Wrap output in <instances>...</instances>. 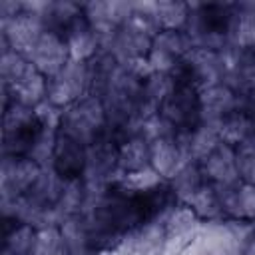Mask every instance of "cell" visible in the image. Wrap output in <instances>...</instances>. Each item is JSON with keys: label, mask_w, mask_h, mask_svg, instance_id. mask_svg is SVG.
<instances>
[{"label": "cell", "mask_w": 255, "mask_h": 255, "mask_svg": "<svg viewBox=\"0 0 255 255\" xmlns=\"http://www.w3.org/2000/svg\"><path fill=\"white\" fill-rule=\"evenodd\" d=\"M201 219L187 205H173L163 213L165 225V255H181V251L191 243L197 229L201 227Z\"/></svg>", "instance_id": "obj_9"}, {"label": "cell", "mask_w": 255, "mask_h": 255, "mask_svg": "<svg viewBox=\"0 0 255 255\" xmlns=\"http://www.w3.org/2000/svg\"><path fill=\"white\" fill-rule=\"evenodd\" d=\"M201 173L207 183L211 185H231L239 181L237 171V159H235V147L221 141L201 163Z\"/></svg>", "instance_id": "obj_14"}, {"label": "cell", "mask_w": 255, "mask_h": 255, "mask_svg": "<svg viewBox=\"0 0 255 255\" xmlns=\"http://www.w3.org/2000/svg\"><path fill=\"white\" fill-rule=\"evenodd\" d=\"M66 44H68V52H70V60H78V62H90L98 52H100V40L94 32V28L90 26L86 14H82L76 24L68 30V34L64 36Z\"/></svg>", "instance_id": "obj_19"}, {"label": "cell", "mask_w": 255, "mask_h": 255, "mask_svg": "<svg viewBox=\"0 0 255 255\" xmlns=\"http://www.w3.org/2000/svg\"><path fill=\"white\" fill-rule=\"evenodd\" d=\"M66 181L68 179H64L52 165H44L40 175H38V179H36V183L28 191V195L32 199H36L38 203H42V205L54 207L58 203L64 187H66Z\"/></svg>", "instance_id": "obj_23"}, {"label": "cell", "mask_w": 255, "mask_h": 255, "mask_svg": "<svg viewBox=\"0 0 255 255\" xmlns=\"http://www.w3.org/2000/svg\"><path fill=\"white\" fill-rule=\"evenodd\" d=\"M237 14V4H189V18L183 32L193 48L219 52L229 46V32Z\"/></svg>", "instance_id": "obj_1"}, {"label": "cell", "mask_w": 255, "mask_h": 255, "mask_svg": "<svg viewBox=\"0 0 255 255\" xmlns=\"http://www.w3.org/2000/svg\"><path fill=\"white\" fill-rule=\"evenodd\" d=\"M36 231L14 217H2V255H32Z\"/></svg>", "instance_id": "obj_20"}, {"label": "cell", "mask_w": 255, "mask_h": 255, "mask_svg": "<svg viewBox=\"0 0 255 255\" xmlns=\"http://www.w3.org/2000/svg\"><path fill=\"white\" fill-rule=\"evenodd\" d=\"M191 48L193 44L183 30H161L153 38L145 64L149 72L169 74L191 52Z\"/></svg>", "instance_id": "obj_6"}, {"label": "cell", "mask_w": 255, "mask_h": 255, "mask_svg": "<svg viewBox=\"0 0 255 255\" xmlns=\"http://www.w3.org/2000/svg\"><path fill=\"white\" fill-rule=\"evenodd\" d=\"M52 167L64 179H78L84 175L86 167V145L76 141L74 137L58 131L56 147L52 155Z\"/></svg>", "instance_id": "obj_16"}, {"label": "cell", "mask_w": 255, "mask_h": 255, "mask_svg": "<svg viewBox=\"0 0 255 255\" xmlns=\"http://www.w3.org/2000/svg\"><path fill=\"white\" fill-rule=\"evenodd\" d=\"M60 231L64 237V245H66V255H98L90 229L84 223V219L78 215L66 217L60 223Z\"/></svg>", "instance_id": "obj_21"}, {"label": "cell", "mask_w": 255, "mask_h": 255, "mask_svg": "<svg viewBox=\"0 0 255 255\" xmlns=\"http://www.w3.org/2000/svg\"><path fill=\"white\" fill-rule=\"evenodd\" d=\"M237 6H239V12L245 18H249V20L255 22V2H245V4H237Z\"/></svg>", "instance_id": "obj_32"}, {"label": "cell", "mask_w": 255, "mask_h": 255, "mask_svg": "<svg viewBox=\"0 0 255 255\" xmlns=\"http://www.w3.org/2000/svg\"><path fill=\"white\" fill-rule=\"evenodd\" d=\"M173 80V78H171ZM175 131L193 129L201 124L199 88L193 82L173 80V88L157 112Z\"/></svg>", "instance_id": "obj_4"}, {"label": "cell", "mask_w": 255, "mask_h": 255, "mask_svg": "<svg viewBox=\"0 0 255 255\" xmlns=\"http://www.w3.org/2000/svg\"><path fill=\"white\" fill-rule=\"evenodd\" d=\"M104 255H165L163 215L129 231L112 251Z\"/></svg>", "instance_id": "obj_7"}, {"label": "cell", "mask_w": 255, "mask_h": 255, "mask_svg": "<svg viewBox=\"0 0 255 255\" xmlns=\"http://www.w3.org/2000/svg\"><path fill=\"white\" fill-rule=\"evenodd\" d=\"M167 183L171 185V189H173L177 201H179L181 205H185V203L199 191V187L205 183V177H203V173H201L199 163L187 161V163H183V165L179 167V171H177Z\"/></svg>", "instance_id": "obj_24"}, {"label": "cell", "mask_w": 255, "mask_h": 255, "mask_svg": "<svg viewBox=\"0 0 255 255\" xmlns=\"http://www.w3.org/2000/svg\"><path fill=\"white\" fill-rule=\"evenodd\" d=\"M185 62L189 66L191 78L195 86L201 90L223 84V62L221 54L213 50H203V48H191V52L185 56Z\"/></svg>", "instance_id": "obj_17"}, {"label": "cell", "mask_w": 255, "mask_h": 255, "mask_svg": "<svg viewBox=\"0 0 255 255\" xmlns=\"http://www.w3.org/2000/svg\"><path fill=\"white\" fill-rule=\"evenodd\" d=\"M255 133V126L251 122V118L243 112V110H235L231 112L221 124H219V135L221 141L229 143V145H239L241 141H245L247 137H251Z\"/></svg>", "instance_id": "obj_27"}, {"label": "cell", "mask_w": 255, "mask_h": 255, "mask_svg": "<svg viewBox=\"0 0 255 255\" xmlns=\"http://www.w3.org/2000/svg\"><path fill=\"white\" fill-rule=\"evenodd\" d=\"M42 165L30 157H2V173H0V191L2 201H10L20 197L32 189Z\"/></svg>", "instance_id": "obj_10"}, {"label": "cell", "mask_w": 255, "mask_h": 255, "mask_svg": "<svg viewBox=\"0 0 255 255\" xmlns=\"http://www.w3.org/2000/svg\"><path fill=\"white\" fill-rule=\"evenodd\" d=\"M28 60L42 76H46L50 80L70 62L68 44L62 36L44 30V34L38 38L32 52L28 54Z\"/></svg>", "instance_id": "obj_12"}, {"label": "cell", "mask_w": 255, "mask_h": 255, "mask_svg": "<svg viewBox=\"0 0 255 255\" xmlns=\"http://www.w3.org/2000/svg\"><path fill=\"white\" fill-rule=\"evenodd\" d=\"M235 159L241 181L255 185V133L235 145Z\"/></svg>", "instance_id": "obj_30"}, {"label": "cell", "mask_w": 255, "mask_h": 255, "mask_svg": "<svg viewBox=\"0 0 255 255\" xmlns=\"http://www.w3.org/2000/svg\"><path fill=\"white\" fill-rule=\"evenodd\" d=\"M237 100H239V110H243L255 126V88H251L243 94H237Z\"/></svg>", "instance_id": "obj_31"}, {"label": "cell", "mask_w": 255, "mask_h": 255, "mask_svg": "<svg viewBox=\"0 0 255 255\" xmlns=\"http://www.w3.org/2000/svg\"><path fill=\"white\" fill-rule=\"evenodd\" d=\"M181 255H239L235 241L223 219L203 221L191 243L181 251Z\"/></svg>", "instance_id": "obj_11"}, {"label": "cell", "mask_w": 255, "mask_h": 255, "mask_svg": "<svg viewBox=\"0 0 255 255\" xmlns=\"http://www.w3.org/2000/svg\"><path fill=\"white\" fill-rule=\"evenodd\" d=\"M201 221H219L223 219V209H221V203H219V197H217V191L211 183H203L199 187V191L185 203Z\"/></svg>", "instance_id": "obj_25"}, {"label": "cell", "mask_w": 255, "mask_h": 255, "mask_svg": "<svg viewBox=\"0 0 255 255\" xmlns=\"http://www.w3.org/2000/svg\"><path fill=\"white\" fill-rule=\"evenodd\" d=\"M199 102H201V124H211V126H219L231 112L239 108L237 94L225 84H215L201 90Z\"/></svg>", "instance_id": "obj_15"}, {"label": "cell", "mask_w": 255, "mask_h": 255, "mask_svg": "<svg viewBox=\"0 0 255 255\" xmlns=\"http://www.w3.org/2000/svg\"><path fill=\"white\" fill-rule=\"evenodd\" d=\"M149 165V143L135 135L120 145L118 151V175H129L141 169H147Z\"/></svg>", "instance_id": "obj_22"}, {"label": "cell", "mask_w": 255, "mask_h": 255, "mask_svg": "<svg viewBox=\"0 0 255 255\" xmlns=\"http://www.w3.org/2000/svg\"><path fill=\"white\" fill-rule=\"evenodd\" d=\"M183 163H187V159H185L175 135L149 141V165L161 179L165 177L169 181L179 171V167Z\"/></svg>", "instance_id": "obj_18"}, {"label": "cell", "mask_w": 255, "mask_h": 255, "mask_svg": "<svg viewBox=\"0 0 255 255\" xmlns=\"http://www.w3.org/2000/svg\"><path fill=\"white\" fill-rule=\"evenodd\" d=\"M106 128H108V116L104 104L100 98L92 94L62 110L60 131L84 145H90Z\"/></svg>", "instance_id": "obj_3"}, {"label": "cell", "mask_w": 255, "mask_h": 255, "mask_svg": "<svg viewBox=\"0 0 255 255\" xmlns=\"http://www.w3.org/2000/svg\"><path fill=\"white\" fill-rule=\"evenodd\" d=\"M84 199H86V185H84L82 177L68 179L64 191H62V195H60V199H58V203L54 207L58 209V213L62 215V219H66V217L78 215L82 211Z\"/></svg>", "instance_id": "obj_28"}, {"label": "cell", "mask_w": 255, "mask_h": 255, "mask_svg": "<svg viewBox=\"0 0 255 255\" xmlns=\"http://www.w3.org/2000/svg\"><path fill=\"white\" fill-rule=\"evenodd\" d=\"M92 90V74L88 62L70 60L54 78L48 80L46 100L64 110L70 104L86 98Z\"/></svg>", "instance_id": "obj_5"}, {"label": "cell", "mask_w": 255, "mask_h": 255, "mask_svg": "<svg viewBox=\"0 0 255 255\" xmlns=\"http://www.w3.org/2000/svg\"><path fill=\"white\" fill-rule=\"evenodd\" d=\"M223 209L229 219H251L255 221V185L247 181H235L231 185H213Z\"/></svg>", "instance_id": "obj_13"}, {"label": "cell", "mask_w": 255, "mask_h": 255, "mask_svg": "<svg viewBox=\"0 0 255 255\" xmlns=\"http://www.w3.org/2000/svg\"><path fill=\"white\" fill-rule=\"evenodd\" d=\"M32 255H66V245H64L60 225L58 227H44V229L36 231Z\"/></svg>", "instance_id": "obj_29"}, {"label": "cell", "mask_w": 255, "mask_h": 255, "mask_svg": "<svg viewBox=\"0 0 255 255\" xmlns=\"http://www.w3.org/2000/svg\"><path fill=\"white\" fill-rule=\"evenodd\" d=\"M44 124L38 120L34 108L12 102L4 108V139L2 157H30Z\"/></svg>", "instance_id": "obj_2"}, {"label": "cell", "mask_w": 255, "mask_h": 255, "mask_svg": "<svg viewBox=\"0 0 255 255\" xmlns=\"http://www.w3.org/2000/svg\"><path fill=\"white\" fill-rule=\"evenodd\" d=\"M151 18L161 30H183L189 18V4L179 2H153Z\"/></svg>", "instance_id": "obj_26"}, {"label": "cell", "mask_w": 255, "mask_h": 255, "mask_svg": "<svg viewBox=\"0 0 255 255\" xmlns=\"http://www.w3.org/2000/svg\"><path fill=\"white\" fill-rule=\"evenodd\" d=\"M42 34L44 26L36 14L22 10L12 18H2V50H14L28 58Z\"/></svg>", "instance_id": "obj_8"}]
</instances>
